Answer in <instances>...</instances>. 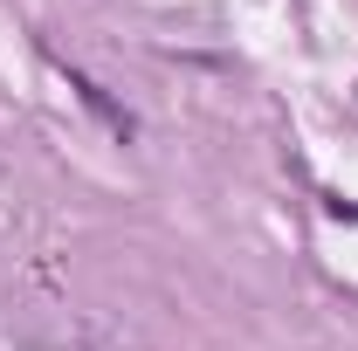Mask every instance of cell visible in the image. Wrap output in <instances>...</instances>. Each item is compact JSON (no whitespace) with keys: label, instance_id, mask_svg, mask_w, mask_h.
<instances>
[{"label":"cell","instance_id":"cell-1","mask_svg":"<svg viewBox=\"0 0 358 351\" xmlns=\"http://www.w3.org/2000/svg\"><path fill=\"white\" fill-rule=\"evenodd\" d=\"M69 89H76V96H83V110H96V117H103V124H110L117 138H131V131H138V124H131V110H117V103H110L103 89L90 83V76H76V69H69Z\"/></svg>","mask_w":358,"mask_h":351}]
</instances>
